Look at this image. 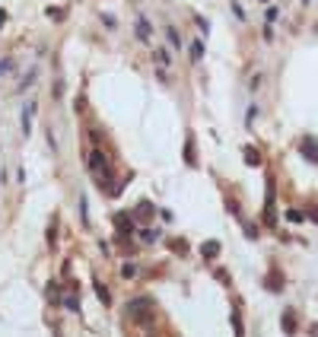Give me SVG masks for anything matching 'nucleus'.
Here are the masks:
<instances>
[{
  "label": "nucleus",
  "mask_w": 318,
  "mask_h": 337,
  "mask_svg": "<svg viewBox=\"0 0 318 337\" xmlns=\"http://www.w3.org/2000/svg\"><path fill=\"white\" fill-rule=\"evenodd\" d=\"M216 252H220V242H207L204 245V258H216Z\"/></svg>",
  "instance_id": "obj_14"
},
{
  "label": "nucleus",
  "mask_w": 318,
  "mask_h": 337,
  "mask_svg": "<svg viewBox=\"0 0 318 337\" xmlns=\"http://www.w3.org/2000/svg\"><path fill=\"white\" fill-rule=\"evenodd\" d=\"M153 213H156V207H153L150 200H140L137 210H134V217H137V220H153Z\"/></svg>",
  "instance_id": "obj_5"
},
{
  "label": "nucleus",
  "mask_w": 318,
  "mask_h": 337,
  "mask_svg": "<svg viewBox=\"0 0 318 337\" xmlns=\"http://www.w3.org/2000/svg\"><path fill=\"white\" fill-rule=\"evenodd\" d=\"M201 57H204V38H198V42H191V64H198Z\"/></svg>",
  "instance_id": "obj_10"
},
{
  "label": "nucleus",
  "mask_w": 318,
  "mask_h": 337,
  "mask_svg": "<svg viewBox=\"0 0 318 337\" xmlns=\"http://www.w3.org/2000/svg\"><path fill=\"white\" fill-rule=\"evenodd\" d=\"M185 163L188 166H198V156H194V134H188V140H185Z\"/></svg>",
  "instance_id": "obj_6"
},
{
  "label": "nucleus",
  "mask_w": 318,
  "mask_h": 337,
  "mask_svg": "<svg viewBox=\"0 0 318 337\" xmlns=\"http://www.w3.org/2000/svg\"><path fill=\"white\" fill-rule=\"evenodd\" d=\"M134 32H137L140 42H150V38H153V26H150V19H146V16H137V23H134Z\"/></svg>",
  "instance_id": "obj_4"
},
{
  "label": "nucleus",
  "mask_w": 318,
  "mask_h": 337,
  "mask_svg": "<svg viewBox=\"0 0 318 337\" xmlns=\"http://www.w3.org/2000/svg\"><path fill=\"white\" fill-rule=\"evenodd\" d=\"M283 331H287V334H296V318H293V312H283Z\"/></svg>",
  "instance_id": "obj_11"
},
{
  "label": "nucleus",
  "mask_w": 318,
  "mask_h": 337,
  "mask_svg": "<svg viewBox=\"0 0 318 337\" xmlns=\"http://www.w3.org/2000/svg\"><path fill=\"white\" fill-rule=\"evenodd\" d=\"M277 16H280V10H277V6H267V23H277Z\"/></svg>",
  "instance_id": "obj_19"
},
{
  "label": "nucleus",
  "mask_w": 318,
  "mask_h": 337,
  "mask_svg": "<svg viewBox=\"0 0 318 337\" xmlns=\"http://www.w3.org/2000/svg\"><path fill=\"white\" fill-rule=\"evenodd\" d=\"M299 153L309 159V163H318V140H315V137H302Z\"/></svg>",
  "instance_id": "obj_3"
},
{
  "label": "nucleus",
  "mask_w": 318,
  "mask_h": 337,
  "mask_svg": "<svg viewBox=\"0 0 318 337\" xmlns=\"http://www.w3.org/2000/svg\"><path fill=\"white\" fill-rule=\"evenodd\" d=\"M166 38H169V45H172V48H181V35H178V32L172 29V26L166 29Z\"/></svg>",
  "instance_id": "obj_12"
},
{
  "label": "nucleus",
  "mask_w": 318,
  "mask_h": 337,
  "mask_svg": "<svg viewBox=\"0 0 318 337\" xmlns=\"http://www.w3.org/2000/svg\"><path fill=\"white\" fill-rule=\"evenodd\" d=\"M242 156H245L248 166H261V153L255 150V146H245V150H242Z\"/></svg>",
  "instance_id": "obj_8"
},
{
  "label": "nucleus",
  "mask_w": 318,
  "mask_h": 337,
  "mask_svg": "<svg viewBox=\"0 0 318 337\" xmlns=\"http://www.w3.org/2000/svg\"><path fill=\"white\" fill-rule=\"evenodd\" d=\"M96 293H99V299H102L105 306H112V296H108V289L102 286V283H96Z\"/></svg>",
  "instance_id": "obj_17"
},
{
  "label": "nucleus",
  "mask_w": 318,
  "mask_h": 337,
  "mask_svg": "<svg viewBox=\"0 0 318 337\" xmlns=\"http://www.w3.org/2000/svg\"><path fill=\"white\" fill-rule=\"evenodd\" d=\"M156 64H159V67H169V64H172V55H169L166 48H159V51H156Z\"/></svg>",
  "instance_id": "obj_13"
},
{
  "label": "nucleus",
  "mask_w": 318,
  "mask_h": 337,
  "mask_svg": "<svg viewBox=\"0 0 318 337\" xmlns=\"http://www.w3.org/2000/svg\"><path fill=\"white\" fill-rule=\"evenodd\" d=\"M3 23H6V13H3V10H0V26H3Z\"/></svg>",
  "instance_id": "obj_22"
},
{
  "label": "nucleus",
  "mask_w": 318,
  "mask_h": 337,
  "mask_svg": "<svg viewBox=\"0 0 318 337\" xmlns=\"http://www.w3.org/2000/svg\"><path fill=\"white\" fill-rule=\"evenodd\" d=\"M115 226H118V232H131V229H134L131 213H118V217H115Z\"/></svg>",
  "instance_id": "obj_7"
},
{
  "label": "nucleus",
  "mask_w": 318,
  "mask_h": 337,
  "mask_svg": "<svg viewBox=\"0 0 318 337\" xmlns=\"http://www.w3.org/2000/svg\"><path fill=\"white\" fill-rule=\"evenodd\" d=\"M232 331H235V337H245V331H242V318H239V312H232Z\"/></svg>",
  "instance_id": "obj_15"
},
{
  "label": "nucleus",
  "mask_w": 318,
  "mask_h": 337,
  "mask_svg": "<svg viewBox=\"0 0 318 337\" xmlns=\"http://www.w3.org/2000/svg\"><path fill=\"white\" fill-rule=\"evenodd\" d=\"M255 114H258V109L252 105V109H248V114H245V124H252V121H255Z\"/></svg>",
  "instance_id": "obj_20"
},
{
  "label": "nucleus",
  "mask_w": 318,
  "mask_h": 337,
  "mask_svg": "<svg viewBox=\"0 0 318 337\" xmlns=\"http://www.w3.org/2000/svg\"><path fill=\"white\" fill-rule=\"evenodd\" d=\"M312 220H315V223H318V210H315V213H312Z\"/></svg>",
  "instance_id": "obj_23"
},
{
  "label": "nucleus",
  "mask_w": 318,
  "mask_h": 337,
  "mask_svg": "<svg viewBox=\"0 0 318 337\" xmlns=\"http://www.w3.org/2000/svg\"><path fill=\"white\" fill-rule=\"evenodd\" d=\"M287 220H289V223H302L306 213H302V210H287Z\"/></svg>",
  "instance_id": "obj_16"
},
{
  "label": "nucleus",
  "mask_w": 318,
  "mask_h": 337,
  "mask_svg": "<svg viewBox=\"0 0 318 337\" xmlns=\"http://www.w3.org/2000/svg\"><path fill=\"white\" fill-rule=\"evenodd\" d=\"M264 223L274 226L277 213H274V178H267V200H264Z\"/></svg>",
  "instance_id": "obj_2"
},
{
  "label": "nucleus",
  "mask_w": 318,
  "mask_h": 337,
  "mask_svg": "<svg viewBox=\"0 0 318 337\" xmlns=\"http://www.w3.org/2000/svg\"><path fill=\"white\" fill-rule=\"evenodd\" d=\"M10 67H13L10 60H0V73H6V70H10Z\"/></svg>",
  "instance_id": "obj_21"
},
{
  "label": "nucleus",
  "mask_w": 318,
  "mask_h": 337,
  "mask_svg": "<svg viewBox=\"0 0 318 337\" xmlns=\"http://www.w3.org/2000/svg\"><path fill=\"white\" fill-rule=\"evenodd\" d=\"M140 239H144V242H153V239H156V232H153V229H140Z\"/></svg>",
  "instance_id": "obj_18"
},
{
  "label": "nucleus",
  "mask_w": 318,
  "mask_h": 337,
  "mask_svg": "<svg viewBox=\"0 0 318 337\" xmlns=\"http://www.w3.org/2000/svg\"><path fill=\"white\" fill-rule=\"evenodd\" d=\"M89 175L96 178V185H102V191L108 194V197H115V194H118L112 163H108V156H105L102 150H96V146H92V153H89Z\"/></svg>",
  "instance_id": "obj_1"
},
{
  "label": "nucleus",
  "mask_w": 318,
  "mask_h": 337,
  "mask_svg": "<svg viewBox=\"0 0 318 337\" xmlns=\"http://www.w3.org/2000/svg\"><path fill=\"white\" fill-rule=\"evenodd\" d=\"M32 114H35V102H29V105H26V112H23V131L26 134L32 131Z\"/></svg>",
  "instance_id": "obj_9"
}]
</instances>
